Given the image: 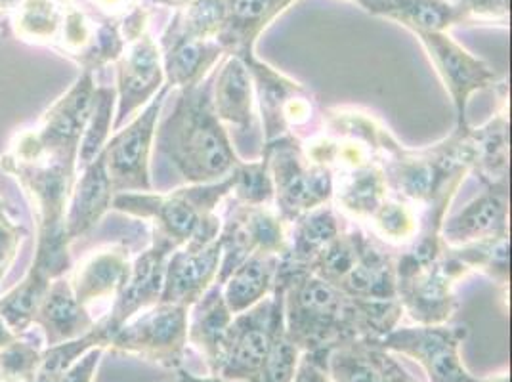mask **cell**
Instances as JSON below:
<instances>
[{"instance_id": "obj_26", "label": "cell", "mask_w": 512, "mask_h": 382, "mask_svg": "<svg viewBox=\"0 0 512 382\" xmlns=\"http://www.w3.org/2000/svg\"><path fill=\"white\" fill-rule=\"evenodd\" d=\"M386 354L377 342L354 340L329 352L327 373L333 382H390Z\"/></svg>"}, {"instance_id": "obj_43", "label": "cell", "mask_w": 512, "mask_h": 382, "mask_svg": "<svg viewBox=\"0 0 512 382\" xmlns=\"http://www.w3.org/2000/svg\"><path fill=\"white\" fill-rule=\"evenodd\" d=\"M249 382H262V381H260V379H253V381H249Z\"/></svg>"}, {"instance_id": "obj_41", "label": "cell", "mask_w": 512, "mask_h": 382, "mask_svg": "<svg viewBox=\"0 0 512 382\" xmlns=\"http://www.w3.org/2000/svg\"><path fill=\"white\" fill-rule=\"evenodd\" d=\"M16 339H18V335L14 331H10V327L4 323V319L0 316V348L8 346L10 342H14Z\"/></svg>"}, {"instance_id": "obj_37", "label": "cell", "mask_w": 512, "mask_h": 382, "mask_svg": "<svg viewBox=\"0 0 512 382\" xmlns=\"http://www.w3.org/2000/svg\"><path fill=\"white\" fill-rule=\"evenodd\" d=\"M104 352H106L104 346H96V348L88 350L65 371L58 382H94Z\"/></svg>"}, {"instance_id": "obj_36", "label": "cell", "mask_w": 512, "mask_h": 382, "mask_svg": "<svg viewBox=\"0 0 512 382\" xmlns=\"http://www.w3.org/2000/svg\"><path fill=\"white\" fill-rule=\"evenodd\" d=\"M226 18L224 0H197L186 16L184 31L197 39H207L224 27Z\"/></svg>"}, {"instance_id": "obj_42", "label": "cell", "mask_w": 512, "mask_h": 382, "mask_svg": "<svg viewBox=\"0 0 512 382\" xmlns=\"http://www.w3.org/2000/svg\"><path fill=\"white\" fill-rule=\"evenodd\" d=\"M480 382H511L509 381V375L507 373H501V375H493L488 379H480Z\"/></svg>"}, {"instance_id": "obj_17", "label": "cell", "mask_w": 512, "mask_h": 382, "mask_svg": "<svg viewBox=\"0 0 512 382\" xmlns=\"http://www.w3.org/2000/svg\"><path fill=\"white\" fill-rule=\"evenodd\" d=\"M440 237L449 249L509 237V188H486L461 213L442 224Z\"/></svg>"}, {"instance_id": "obj_8", "label": "cell", "mask_w": 512, "mask_h": 382, "mask_svg": "<svg viewBox=\"0 0 512 382\" xmlns=\"http://www.w3.org/2000/svg\"><path fill=\"white\" fill-rule=\"evenodd\" d=\"M283 323V295L274 285L270 297L232 319L218 367V377L226 382L258 379L268 356L276 329Z\"/></svg>"}, {"instance_id": "obj_15", "label": "cell", "mask_w": 512, "mask_h": 382, "mask_svg": "<svg viewBox=\"0 0 512 382\" xmlns=\"http://www.w3.org/2000/svg\"><path fill=\"white\" fill-rule=\"evenodd\" d=\"M165 86V69L161 54L150 37L136 44L117 71V117L113 128L119 130L128 119L140 113V107L148 106Z\"/></svg>"}, {"instance_id": "obj_18", "label": "cell", "mask_w": 512, "mask_h": 382, "mask_svg": "<svg viewBox=\"0 0 512 382\" xmlns=\"http://www.w3.org/2000/svg\"><path fill=\"white\" fill-rule=\"evenodd\" d=\"M113 197L115 191L107 176L104 153L100 151V155L86 165L79 180L73 184L65 213V234L69 243L88 234L102 220V216L111 209Z\"/></svg>"}, {"instance_id": "obj_38", "label": "cell", "mask_w": 512, "mask_h": 382, "mask_svg": "<svg viewBox=\"0 0 512 382\" xmlns=\"http://www.w3.org/2000/svg\"><path fill=\"white\" fill-rule=\"evenodd\" d=\"M327 356L321 352H304L291 382H333L327 373Z\"/></svg>"}, {"instance_id": "obj_22", "label": "cell", "mask_w": 512, "mask_h": 382, "mask_svg": "<svg viewBox=\"0 0 512 382\" xmlns=\"http://www.w3.org/2000/svg\"><path fill=\"white\" fill-rule=\"evenodd\" d=\"M211 98L216 117L222 125L241 132H251L253 111V77L241 56H232L216 73Z\"/></svg>"}, {"instance_id": "obj_40", "label": "cell", "mask_w": 512, "mask_h": 382, "mask_svg": "<svg viewBox=\"0 0 512 382\" xmlns=\"http://www.w3.org/2000/svg\"><path fill=\"white\" fill-rule=\"evenodd\" d=\"M176 382H226L224 379H220L218 375H209V377H197L186 369H176Z\"/></svg>"}, {"instance_id": "obj_21", "label": "cell", "mask_w": 512, "mask_h": 382, "mask_svg": "<svg viewBox=\"0 0 512 382\" xmlns=\"http://www.w3.org/2000/svg\"><path fill=\"white\" fill-rule=\"evenodd\" d=\"M33 323L43 329L46 344L56 346L85 335L94 327L96 319L73 297L67 279L58 277L46 289Z\"/></svg>"}, {"instance_id": "obj_24", "label": "cell", "mask_w": 512, "mask_h": 382, "mask_svg": "<svg viewBox=\"0 0 512 382\" xmlns=\"http://www.w3.org/2000/svg\"><path fill=\"white\" fill-rule=\"evenodd\" d=\"M165 52V85L190 88L205 81V75L220 56V46L188 35L184 29H171Z\"/></svg>"}, {"instance_id": "obj_39", "label": "cell", "mask_w": 512, "mask_h": 382, "mask_svg": "<svg viewBox=\"0 0 512 382\" xmlns=\"http://www.w3.org/2000/svg\"><path fill=\"white\" fill-rule=\"evenodd\" d=\"M384 365H386V375H388L390 382H415L411 379V375L407 373L406 369L390 356V352L386 354Z\"/></svg>"}, {"instance_id": "obj_12", "label": "cell", "mask_w": 512, "mask_h": 382, "mask_svg": "<svg viewBox=\"0 0 512 382\" xmlns=\"http://www.w3.org/2000/svg\"><path fill=\"white\" fill-rule=\"evenodd\" d=\"M174 251L167 239L153 234L150 247L130 264L127 283L106 314L107 323L115 333L128 319L161 302L167 262Z\"/></svg>"}, {"instance_id": "obj_33", "label": "cell", "mask_w": 512, "mask_h": 382, "mask_svg": "<svg viewBox=\"0 0 512 382\" xmlns=\"http://www.w3.org/2000/svg\"><path fill=\"white\" fill-rule=\"evenodd\" d=\"M43 358V350L31 342L18 339L0 348V382H29Z\"/></svg>"}, {"instance_id": "obj_3", "label": "cell", "mask_w": 512, "mask_h": 382, "mask_svg": "<svg viewBox=\"0 0 512 382\" xmlns=\"http://www.w3.org/2000/svg\"><path fill=\"white\" fill-rule=\"evenodd\" d=\"M234 188V172L213 184H188L172 193H117L111 207L119 213L153 222V234L167 239L174 249L190 241H213L220 234L216 205Z\"/></svg>"}, {"instance_id": "obj_13", "label": "cell", "mask_w": 512, "mask_h": 382, "mask_svg": "<svg viewBox=\"0 0 512 382\" xmlns=\"http://www.w3.org/2000/svg\"><path fill=\"white\" fill-rule=\"evenodd\" d=\"M421 35L427 44L432 62L436 65L444 85L451 94L453 106L457 111V128H465L467 127L465 113H467L470 94L495 85L499 77L490 65L472 58L469 52L459 48L440 31L421 33Z\"/></svg>"}, {"instance_id": "obj_16", "label": "cell", "mask_w": 512, "mask_h": 382, "mask_svg": "<svg viewBox=\"0 0 512 382\" xmlns=\"http://www.w3.org/2000/svg\"><path fill=\"white\" fill-rule=\"evenodd\" d=\"M130 264L127 245L115 243L83 258L65 279L73 297L90 312L92 304L119 297L127 283Z\"/></svg>"}, {"instance_id": "obj_28", "label": "cell", "mask_w": 512, "mask_h": 382, "mask_svg": "<svg viewBox=\"0 0 512 382\" xmlns=\"http://www.w3.org/2000/svg\"><path fill=\"white\" fill-rule=\"evenodd\" d=\"M339 234L341 226L337 216L331 207L323 205L295 220L291 245L283 258L299 266H308Z\"/></svg>"}, {"instance_id": "obj_27", "label": "cell", "mask_w": 512, "mask_h": 382, "mask_svg": "<svg viewBox=\"0 0 512 382\" xmlns=\"http://www.w3.org/2000/svg\"><path fill=\"white\" fill-rule=\"evenodd\" d=\"M386 191L388 186L381 167L365 161L344 172L341 184H335L333 195L337 193L339 205L346 213L358 218H371L388 199Z\"/></svg>"}, {"instance_id": "obj_19", "label": "cell", "mask_w": 512, "mask_h": 382, "mask_svg": "<svg viewBox=\"0 0 512 382\" xmlns=\"http://www.w3.org/2000/svg\"><path fill=\"white\" fill-rule=\"evenodd\" d=\"M237 56L243 58L253 77V83H255L253 86H256V92H258L266 144L291 134L289 132L291 128L287 125V111L297 98L306 94V90L299 83H293L285 75L274 71L272 67L255 60L251 52L237 54Z\"/></svg>"}, {"instance_id": "obj_4", "label": "cell", "mask_w": 512, "mask_h": 382, "mask_svg": "<svg viewBox=\"0 0 512 382\" xmlns=\"http://www.w3.org/2000/svg\"><path fill=\"white\" fill-rule=\"evenodd\" d=\"M469 268L444 245L440 232H423L411 253L396 262V295L419 325L448 323L457 308L455 281Z\"/></svg>"}, {"instance_id": "obj_25", "label": "cell", "mask_w": 512, "mask_h": 382, "mask_svg": "<svg viewBox=\"0 0 512 382\" xmlns=\"http://www.w3.org/2000/svg\"><path fill=\"white\" fill-rule=\"evenodd\" d=\"M472 170L486 188H509V119L497 113L486 127L469 128Z\"/></svg>"}, {"instance_id": "obj_2", "label": "cell", "mask_w": 512, "mask_h": 382, "mask_svg": "<svg viewBox=\"0 0 512 382\" xmlns=\"http://www.w3.org/2000/svg\"><path fill=\"white\" fill-rule=\"evenodd\" d=\"M276 287L283 295L285 335L302 354H329L362 340L354 298L346 297L306 266L281 258Z\"/></svg>"}, {"instance_id": "obj_23", "label": "cell", "mask_w": 512, "mask_h": 382, "mask_svg": "<svg viewBox=\"0 0 512 382\" xmlns=\"http://www.w3.org/2000/svg\"><path fill=\"white\" fill-rule=\"evenodd\" d=\"M281 258L283 255L256 251L247 256L222 283V295L234 316L272 295Z\"/></svg>"}, {"instance_id": "obj_34", "label": "cell", "mask_w": 512, "mask_h": 382, "mask_svg": "<svg viewBox=\"0 0 512 382\" xmlns=\"http://www.w3.org/2000/svg\"><path fill=\"white\" fill-rule=\"evenodd\" d=\"M300 356H302V352L291 340L287 339L285 323H281L276 329V335H274V340L270 344L268 356H266L262 373H260L258 379L262 382L293 381Z\"/></svg>"}, {"instance_id": "obj_10", "label": "cell", "mask_w": 512, "mask_h": 382, "mask_svg": "<svg viewBox=\"0 0 512 382\" xmlns=\"http://www.w3.org/2000/svg\"><path fill=\"white\" fill-rule=\"evenodd\" d=\"M467 335V325L396 327L377 344L390 354H402L417 361L425 369L428 382H480L470 375L459 356Z\"/></svg>"}, {"instance_id": "obj_29", "label": "cell", "mask_w": 512, "mask_h": 382, "mask_svg": "<svg viewBox=\"0 0 512 382\" xmlns=\"http://www.w3.org/2000/svg\"><path fill=\"white\" fill-rule=\"evenodd\" d=\"M276 6V0H230L226 6V16L230 14L228 23H224V44H234L239 54L251 52L256 31L268 20Z\"/></svg>"}, {"instance_id": "obj_31", "label": "cell", "mask_w": 512, "mask_h": 382, "mask_svg": "<svg viewBox=\"0 0 512 382\" xmlns=\"http://www.w3.org/2000/svg\"><path fill=\"white\" fill-rule=\"evenodd\" d=\"M451 253L457 256L467 268H478L499 285L509 281V237H497L488 241L470 243L465 247H455Z\"/></svg>"}, {"instance_id": "obj_32", "label": "cell", "mask_w": 512, "mask_h": 382, "mask_svg": "<svg viewBox=\"0 0 512 382\" xmlns=\"http://www.w3.org/2000/svg\"><path fill=\"white\" fill-rule=\"evenodd\" d=\"M232 193L235 195V203L247 207L274 205V184L264 157L256 163H239L235 167Z\"/></svg>"}, {"instance_id": "obj_5", "label": "cell", "mask_w": 512, "mask_h": 382, "mask_svg": "<svg viewBox=\"0 0 512 382\" xmlns=\"http://www.w3.org/2000/svg\"><path fill=\"white\" fill-rule=\"evenodd\" d=\"M308 270L350 298H398L396 262L360 232H341Z\"/></svg>"}, {"instance_id": "obj_1", "label": "cell", "mask_w": 512, "mask_h": 382, "mask_svg": "<svg viewBox=\"0 0 512 382\" xmlns=\"http://www.w3.org/2000/svg\"><path fill=\"white\" fill-rule=\"evenodd\" d=\"M211 88L207 81L182 88L171 117L155 130V148L188 184H213L241 163L214 113Z\"/></svg>"}, {"instance_id": "obj_35", "label": "cell", "mask_w": 512, "mask_h": 382, "mask_svg": "<svg viewBox=\"0 0 512 382\" xmlns=\"http://www.w3.org/2000/svg\"><path fill=\"white\" fill-rule=\"evenodd\" d=\"M369 220L373 222L377 234L388 241L400 243L417 234V216L402 201L386 199Z\"/></svg>"}, {"instance_id": "obj_14", "label": "cell", "mask_w": 512, "mask_h": 382, "mask_svg": "<svg viewBox=\"0 0 512 382\" xmlns=\"http://www.w3.org/2000/svg\"><path fill=\"white\" fill-rule=\"evenodd\" d=\"M220 258V237L207 243L190 241L176 249L167 262L161 302L192 308L207 293V289L216 283Z\"/></svg>"}, {"instance_id": "obj_11", "label": "cell", "mask_w": 512, "mask_h": 382, "mask_svg": "<svg viewBox=\"0 0 512 382\" xmlns=\"http://www.w3.org/2000/svg\"><path fill=\"white\" fill-rule=\"evenodd\" d=\"M230 220L220 228L222 258L216 283H224L235 268L256 251L264 253H287L285 222L272 207H247L235 203Z\"/></svg>"}, {"instance_id": "obj_7", "label": "cell", "mask_w": 512, "mask_h": 382, "mask_svg": "<svg viewBox=\"0 0 512 382\" xmlns=\"http://www.w3.org/2000/svg\"><path fill=\"white\" fill-rule=\"evenodd\" d=\"M188 316L186 306L157 302L128 319L113 335L109 348L165 369H180L188 346Z\"/></svg>"}, {"instance_id": "obj_6", "label": "cell", "mask_w": 512, "mask_h": 382, "mask_svg": "<svg viewBox=\"0 0 512 382\" xmlns=\"http://www.w3.org/2000/svg\"><path fill=\"white\" fill-rule=\"evenodd\" d=\"M262 157L272 176L276 213L285 224L331 201L335 190L333 172L312 163L293 134L264 144Z\"/></svg>"}, {"instance_id": "obj_30", "label": "cell", "mask_w": 512, "mask_h": 382, "mask_svg": "<svg viewBox=\"0 0 512 382\" xmlns=\"http://www.w3.org/2000/svg\"><path fill=\"white\" fill-rule=\"evenodd\" d=\"M113 109H115V90L106 86L96 88L92 113L86 123L85 134L79 146L77 169H85L86 165H90L106 146L109 130L113 128Z\"/></svg>"}, {"instance_id": "obj_20", "label": "cell", "mask_w": 512, "mask_h": 382, "mask_svg": "<svg viewBox=\"0 0 512 382\" xmlns=\"http://www.w3.org/2000/svg\"><path fill=\"white\" fill-rule=\"evenodd\" d=\"M234 314L226 306L222 285L213 283L188 316V342L205 358L211 375H218L222 346Z\"/></svg>"}, {"instance_id": "obj_9", "label": "cell", "mask_w": 512, "mask_h": 382, "mask_svg": "<svg viewBox=\"0 0 512 382\" xmlns=\"http://www.w3.org/2000/svg\"><path fill=\"white\" fill-rule=\"evenodd\" d=\"M171 86L165 85L157 96L127 127L115 130L102 149L111 188L117 193H140L151 190L150 157L157 121Z\"/></svg>"}]
</instances>
